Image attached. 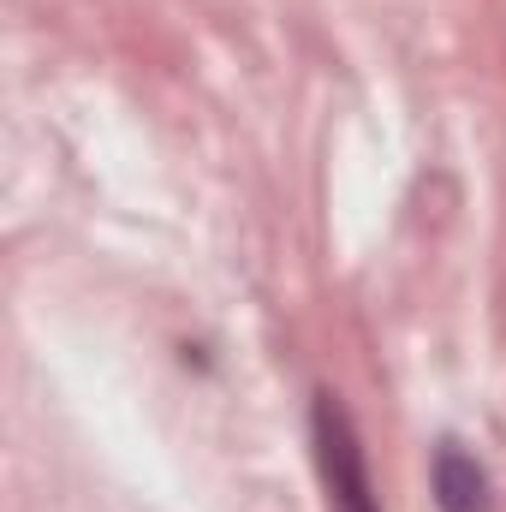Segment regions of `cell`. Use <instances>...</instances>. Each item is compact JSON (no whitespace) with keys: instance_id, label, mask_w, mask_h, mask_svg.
<instances>
[{"instance_id":"obj_1","label":"cell","mask_w":506,"mask_h":512,"mask_svg":"<svg viewBox=\"0 0 506 512\" xmlns=\"http://www.w3.org/2000/svg\"><path fill=\"white\" fill-rule=\"evenodd\" d=\"M316 441H322V465H328V483H334V501L340 512H376L370 507V483H364V459H358V441L346 429V411L322 393L316 405Z\"/></svg>"},{"instance_id":"obj_2","label":"cell","mask_w":506,"mask_h":512,"mask_svg":"<svg viewBox=\"0 0 506 512\" xmlns=\"http://www.w3.org/2000/svg\"><path fill=\"white\" fill-rule=\"evenodd\" d=\"M435 501L441 512H489V477L459 441L435 447Z\"/></svg>"}]
</instances>
